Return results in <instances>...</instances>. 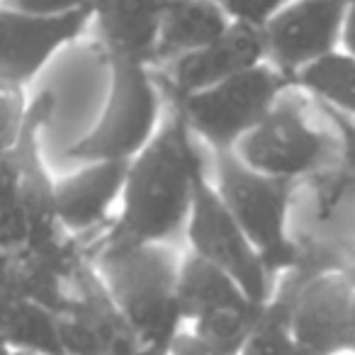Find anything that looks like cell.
I'll list each match as a JSON object with an SVG mask.
<instances>
[{
  "label": "cell",
  "instance_id": "f1b7e54d",
  "mask_svg": "<svg viewBox=\"0 0 355 355\" xmlns=\"http://www.w3.org/2000/svg\"><path fill=\"white\" fill-rule=\"evenodd\" d=\"M287 355H326V353H316V350H309V348H302L300 343H295L290 348V353Z\"/></svg>",
  "mask_w": 355,
  "mask_h": 355
},
{
  "label": "cell",
  "instance_id": "2e32d148",
  "mask_svg": "<svg viewBox=\"0 0 355 355\" xmlns=\"http://www.w3.org/2000/svg\"><path fill=\"white\" fill-rule=\"evenodd\" d=\"M232 25L219 0H168L153 69L212 44Z\"/></svg>",
  "mask_w": 355,
  "mask_h": 355
},
{
  "label": "cell",
  "instance_id": "44dd1931",
  "mask_svg": "<svg viewBox=\"0 0 355 355\" xmlns=\"http://www.w3.org/2000/svg\"><path fill=\"white\" fill-rule=\"evenodd\" d=\"M297 340L292 336L290 324V302L280 292H275V297L263 306L239 355H287Z\"/></svg>",
  "mask_w": 355,
  "mask_h": 355
},
{
  "label": "cell",
  "instance_id": "52a82bcc",
  "mask_svg": "<svg viewBox=\"0 0 355 355\" xmlns=\"http://www.w3.org/2000/svg\"><path fill=\"white\" fill-rule=\"evenodd\" d=\"M234 151L256 171L300 185L334 166L336 139L314 122L304 90L292 83Z\"/></svg>",
  "mask_w": 355,
  "mask_h": 355
},
{
  "label": "cell",
  "instance_id": "1f68e13d",
  "mask_svg": "<svg viewBox=\"0 0 355 355\" xmlns=\"http://www.w3.org/2000/svg\"><path fill=\"white\" fill-rule=\"evenodd\" d=\"M0 350H3V343H0Z\"/></svg>",
  "mask_w": 355,
  "mask_h": 355
},
{
  "label": "cell",
  "instance_id": "d6986e66",
  "mask_svg": "<svg viewBox=\"0 0 355 355\" xmlns=\"http://www.w3.org/2000/svg\"><path fill=\"white\" fill-rule=\"evenodd\" d=\"M292 83L324 107L355 119V56L343 49L314 61Z\"/></svg>",
  "mask_w": 355,
  "mask_h": 355
},
{
  "label": "cell",
  "instance_id": "8992f818",
  "mask_svg": "<svg viewBox=\"0 0 355 355\" xmlns=\"http://www.w3.org/2000/svg\"><path fill=\"white\" fill-rule=\"evenodd\" d=\"M290 85L292 80L266 61L207 90L168 100V105L212 153L234 151Z\"/></svg>",
  "mask_w": 355,
  "mask_h": 355
},
{
  "label": "cell",
  "instance_id": "7c38bea8",
  "mask_svg": "<svg viewBox=\"0 0 355 355\" xmlns=\"http://www.w3.org/2000/svg\"><path fill=\"white\" fill-rule=\"evenodd\" d=\"M348 0H290L266 27L268 64L295 80L302 69L340 49Z\"/></svg>",
  "mask_w": 355,
  "mask_h": 355
},
{
  "label": "cell",
  "instance_id": "ac0fdd59",
  "mask_svg": "<svg viewBox=\"0 0 355 355\" xmlns=\"http://www.w3.org/2000/svg\"><path fill=\"white\" fill-rule=\"evenodd\" d=\"M246 300L251 297L239 287L234 277L200 258L198 253H183L180 272H178V302L188 326L222 306H232Z\"/></svg>",
  "mask_w": 355,
  "mask_h": 355
},
{
  "label": "cell",
  "instance_id": "603a6c76",
  "mask_svg": "<svg viewBox=\"0 0 355 355\" xmlns=\"http://www.w3.org/2000/svg\"><path fill=\"white\" fill-rule=\"evenodd\" d=\"M219 3L232 22L263 30L290 0H219Z\"/></svg>",
  "mask_w": 355,
  "mask_h": 355
},
{
  "label": "cell",
  "instance_id": "83f0119b",
  "mask_svg": "<svg viewBox=\"0 0 355 355\" xmlns=\"http://www.w3.org/2000/svg\"><path fill=\"white\" fill-rule=\"evenodd\" d=\"M348 353L355 355V302H353V311H350V326H348Z\"/></svg>",
  "mask_w": 355,
  "mask_h": 355
},
{
  "label": "cell",
  "instance_id": "277c9868",
  "mask_svg": "<svg viewBox=\"0 0 355 355\" xmlns=\"http://www.w3.org/2000/svg\"><path fill=\"white\" fill-rule=\"evenodd\" d=\"M209 180L277 282L295 270L302 261L300 243L290 234L297 183L256 171L236 151L212 153Z\"/></svg>",
  "mask_w": 355,
  "mask_h": 355
},
{
  "label": "cell",
  "instance_id": "e0dca14e",
  "mask_svg": "<svg viewBox=\"0 0 355 355\" xmlns=\"http://www.w3.org/2000/svg\"><path fill=\"white\" fill-rule=\"evenodd\" d=\"M0 343L35 355H66L56 309L27 295H0Z\"/></svg>",
  "mask_w": 355,
  "mask_h": 355
},
{
  "label": "cell",
  "instance_id": "cb8c5ba5",
  "mask_svg": "<svg viewBox=\"0 0 355 355\" xmlns=\"http://www.w3.org/2000/svg\"><path fill=\"white\" fill-rule=\"evenodd\" d=\"M8 10L35 17H69L78 12H88L93 0H0Z\"/></svg>",
  "mask_w": 355,
  "mask_h": 355
},
{
  "label": "cell",
  "instance_id": "5bb4252c",
  "mask_svg": "<svg viewBox=\"0 0 355 355\" xmlns=\"http://www.w3.org/2000/svg\"><path fill=\"white\" fill-rule=\"evenodd\" d=\"M129 161H90L56 173L54 198L61 229L88 239L105 229L122 205Z\"/></svg>",
  "mask_w": 355,
  "mask_h": 355
},
{
  "label": "cell",
  "instance_id": "f546056e",
  "mask_svg": "<svg viewBox=\"0 0 355 355\" xmlns=\"http://www.w3.org/2000/svg\"><path fill=\"white\" fill-rule=\"evenodd\" d=\"M0 355H35V353H25V350H12V348H3Z\"/></svg>",
  "mask_w": 355,
  "mask_h": 355
},
{
  "label": "cell",
  "instance_id": "4dcf8cb0",
  "mask_svg": "<svg viewBox=\"0 0 355 355\" xmlns=\"http://www.w3.org/2000/svg\"><path fill=\"white\" fill-rule=\"evenodd\" d=\"M345 272H348V277L353 280V285H355V263H350V266L345 268Z\"/></svg>",
  "mask_w": 355,
  "mask_h": 355
},
{
  "label": "cell",
  "instance_id": "ffe728a7",
  "mask_svg": "<svg viewBox=\"0 0 355 355\" xmlns=\"http://www.w3.org/2000/svg\"><path fill=\"white\" fill-rule=\"evenodd\" d=\"M268 304V302H266ZM253 300L239 302L232 306H222V309L212 311V314L202 316V319L193 321L188 329H193L205 343L214 345L217 350L227 355H239L243 343L251 336L253 326H256L258 316H261L263 306Z\"/></svg>",
  "mask_w": 355,
  "mask_h": 355
},
{
  "label": "cell",
  "instance_id": "7402d4cb",
  "mask_svg": "<svg viewBox=\"0 0 355 355\" xmlns=\"http://www.w3.org/2000/svg\"><path fill=\"white\" fill-rule=\"evenodd\" d=\"M30 90L0 78V153H8L20 144L30 122Z\"/></svg>",
  "mask_w": 355,
  "mask_h": 355
},
{
  "label": "cell",
  "instance_id": "4fadbf2b",
  "mask_svg": "<svg viewBox=\"0 0 355 355\" xmlns=\"http://www.w3.org/2000/svg\"><path fill=\"white\" fill-rule=\"evenodd\" d=\"M266 61L268 49L263 30L234 22L217 42L153 71L161 78L168 100H180L246 73Z\"/></svg>",
  "mask_w": 355,
  "mask_h": 355
},
{
  "label": "cell",
  "instance_id": "ba28073f",
  "mask_svg": "<svg viewBox=\"0 0 355 355\" xmlns=\"http://www.w3.org/2000/svg\"><path fill=\"white\" fill-rule=\"evenodd\" d=\"M185 241L193 253L234 277L253 302L266 304L275 297L277 277L268 270L256 243L232 217L209 175L200 183L195 195Z\"/></svg>",
  "mask_w": 355,
  "mask_h": 355
},
{
  "label": "cell",
  "instance_id": "9a60e30c",
  "mask_svg": "<svg viewBox=\"0 0 355 355\" xmlns=\"http://www.w3.org/2000/svg\"><path fill=\"white\" fill-rule=\"evenodd\" d=\"M166 6L168 0H93L88 37L112 59L153 69Z\"/></svg>",
  "mask_w": 355,
  "mask_h": 355
},
{
  "label": "cell",
  "instance_id": "3957f363",
  "mask_svg": "<svg viewBox=\"0 0 355 355\" xmlns=\"http://www.w3.org/2000/svg\"><path fill=\"white\" fill-rule=\"evenodd\" d=\"M49 117V93L35 90L20 144L0 153V251L40 248L66 234L56 214V173L42 146V129Z\"/></svg>",
  "mask_w": 355,
  "mask_h": 355
},
{
  "label": "cell",
  "instance_id": "7a4b0ae2",
  "mask_svg": "<svg viewBox=\"0 0 355 355\" xmlns=\"http://www.w3.org/2000/svg\"><path fill=\"white\" fill-rule=\"evenodd\" d=\"M88 258L141 343L171 345L188 329L178 302V272L183 256L173 243L132 241L112 222L83 239Z\"/></svg>",
  "mask_w": 355,
  "mask_h": 355
},
{
  "label": "cell",
  "instance_id": "5b68a950",
  "mask_svg": "<svg viewBox=\"0 0 355 355\" xmlns=\"http://www.w3.org/2000/svg\"><path fill=\"white\" fill-rule=\"evenodd\" d=\"M166 112L168 95L156 71L139 61L112 59L107 103L93 129L61 156V171L90 161H132L156 137Z\"/></svg>",
  "mask_w": 355,
  "mask_h": 355
},
{
  "label": "cell",
  "instance_id": "6da1fadb",
  "mask_svg": "<svg viewBox=\"0 0 355 355\" xmlns=\"http://www.w3.org/2000/svg\"><path fill=\"white\" fill-rule=\"evenodd\" d=\"M209 163L212 151L168 105L156 137L129 161L122 205L112 219L114 232L132 241L175 246L185 239Z\"/></svg>",
  "mask_w": 355,
  "mask_h": 355
},
{
  "label": "cell",
  "instance_id": "9c48e42d",
  "mask_svg": "<svg viewBox=\"0 0 355 355\" xmlns=\"http://www.w3.org/2000/svg\"><path fill=\"white\" fill-rule=\"evenodd\" d=\"M56 324L66 355H129L141 345L90 258L66 285Z\"/></svg>",
  "mask_w": 355,
  "mask_h": 355
},
{
  "label": "cell",
  "instance_id": "484cf974",
  "mask_svg": "<svg viewBox=\"0 0 355 355\" xmlns=\"http://www.w3.org/2000/svg\"><path fill=\"white\" fill-rule=\"evenodd\" d=\"M340 49L355 56V0H348L343 20V35H340Z\"/></svg>",
  "mask_w": 355,
  "mask_h": 355
},
{
  "label": "cell",
  "instance_id": "30bf717a",
  "mask_svg": "<svg viewBox=\"0 0 355 355\" xmlns=\"http://www.w3.org/2000/svg\"><path fill=\"white\" fill-rule=\"evenodd\" d=\"M275 292L290 302L292 336L302 348L326 355L348 353L355 285L345 268L319 272L297 268L280 277Z\"/></svg>",
  "mask_w": 355,
  "mask_h": 355
},
{
  "label": "cell",
  "instance_id": "8fae6325",
  "mask_svg": "<svg viewBox=\"0 0 355 355\" xmlns=\"http://www.w3.org/2000/svg\"><path fill=\"white\" fill-rule=\"evenodd\" d=\"M90 10L35 17L0 6V78L32 90L69 46L88 37Z\"/></svg>",
  "mask_w": 355,
  "mask_h": 355
},
{
  "label": "cell",
  "instance_id": "d4e9b609",
  "mask_svg": "<svg viewBox=\"0 0 355 355\" xmlns=\"http://www.w3.org/2000/svg\"><path fill=\"white\" fill-rule=\"evenodd\" d=\"M171 355H227V353L205 343L193 329H183L178 334V338L171 343Z\"/></svg>",
  "mask_w": 355,
  "mask_h": 355
},
{
  "label": "cell",
  "instance_id": "4316f807",
  "mask_svg": "<svg viewBox=\"0 0 355 355\" xmlns=\"http://www.w3.org/2000/svg\"><path fill=\"white\" fill-rule=\"evenodd\" d=\"M129 355H171V345H163V343H141L137 350H132Z\"/></svg>",
  "mask_w": 355,
  "mask_h": 355
}]
</instances>
